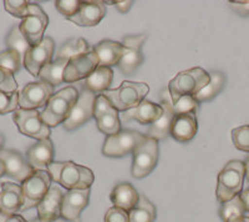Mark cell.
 Listing matches in <instances>:
<instances>
[{
	"mask_svg": "<svg viewBox=\"0 0 249 222\" xmlns=\"http://www.w3.org/2000/svg\"><path fill=\"white\" fill-rule=\"evenodd\" d=\"M48 172L53 181L66 190H85L91 188L95 176L90 168L77 165L74 161H53L48 166Z\"/></svg>",
	"mask_w": 249,
	"mask_h": 222,
	"instance_id": "1",
	"label": "cell"
},
{
	"mask_svg": "<svg viewBox=\"0 0 249 222\" xmlns=\"http://www.w3.org/2000/svg\"><path fill=\"white\" fill-rule=\"evenodd\" d=\"M79 92L72 86L64 88L62 90L57 92L49 99L48 104L45 105V109L43 112H40V116L43 119L44 123L49 128H55L59 124L64 123L72 110V108L76 104L79 99Z\"/></svg>",
	"mask_w": 249,
	"mask_h": 222,
	"instance_id": "2",
	"label": "cell"
},
{
	"mask_svg": "<svg viewBox=\"0 0 249 222\" xmlns=\"http://www.w3.org/2000/svg\"><path fill=\"white\" fill-rule=\"evenodd\" d=\"M244 177H246V167L243 161L232 160L226 164V166L218 174L217 190H215L218 203L224 204L232 200L233 197L241 195L243 190Z\"/></svg>",
	"mask_w": 249,
	"mask_h": 222,
	"instance_id": "3",
	"label": "cell"
},
{
	"mask_svg": "<svg viewBox=\"0 0 249 222\" xmlns=\"http://www.w3.org/2000/svg\"><path fill=\"white\" fill-rule=\"evenodd\" d=\"M148 92L150 88L146 83H136V81L126 80L122 81L117 89L107 90L102 95L107 97L111 105L117 111H127L141 104Z\"/></svg>",
	"mask_w": 249,
	"mask_h": 222,
	"instance_id": "4",
	"label": "cell"
},
{
	"mask_svg": "<svg viewBox=\"0 0 249 222\" xmlns=\"http://www.w3.org/2000/svg\"><path fill=\"white\" fill-rule=\"evenodd\" d=\"M210 74L202 68H193L178 73L170 83H168V92H170L172 103L179 96L183 95L198 94L202 89L210 83Z\"/></svg>",
	"mask_w": 249,
	"mask_h": 222,
	"instance_id": "5",
	"label": "cell"
},
{
	"mask_svg": "<svg viewBox=\"0 0 249 222\" xmlns=\"http://www.w3.org/2000/svg\"><path fill=\"white\" fill-rule=\"evenodd\" d=\"M132 176L142 179L152 172L159 161V141L152 137H146L132 152Z\"/></svg>",
	"mask_w": 249,
	"mask_h": 222,
	"instance_id": "6",
	"label": "cell"
},
{
	"mask_svg": "<svg viewBox=\"0 0 249 222\" xmlns=\"http://www.w3.org/2000/svg\"><path fill=\"white\" fill-rule=\"evenodd\" d=\"M49 24V17L36 3H30L28 17L20 23L19 29L30 46L39 45L44 40V33Z\"/></svg>",
	"mask_w": 249,
	"mask_h": 222,
	"instance_id": "7",
	"label": "cell"
},
{
	"mask_svg": "<svg viewBox=\"0 0 249 222\" xmlns=\"http://www.w3.org/2000/svg\"><path fill=\"white\" fill-rule=\"evenodd\" d=\"M147 135L139 131L122 130L119 134L107 136L102 146V154L108 157H122L133 152V150L144 141Z\"/></svg>",
	"mask_w": 249,
	"mask_h": 222,
	"instance_id": "8",
	"label": "cell"
},
{
	"mask_svg": "<svg viewBox=\"0 0 249 222\" xmlns=\"http://www.w3.org/2000/svg\"><path fill=\"white\" fill-rule=\"evenodd\" d=\"M51 176L46 170H35L30 177L21 184L24 195L23 210L39 205L51 187Z\"/></svg>",
	"mask_w": 249,
	"mask_h": 222,
	"instance_id": "9",
	"label": "cell"
},
{
	"mask_svg": "<svg viewBox=\"0 0 249 222\" xmlns=\"http://www.w3.org/2000/svg\"><path fill=\"white\" fill-rule=\"evenodd\" d=\"M13 120L17 124L20 132L25 135V136L33 137V139L37 140V141L39 140L49 139V136H50V128L44 123L37 110L18 109L17 111H14Z\"/></svg>",
	"mask_w": 249,
	"mask_h": 222,
	"instance_id": "10",
	"label": "cell"
},
{
	"mask_svg": "<svg viewBox=\"0 0 249 222\" xmlns=\"http://www.w3.org/2000/svg\"><path fill=\"white\" fill-rule=\"evenodd\" d=\"M147 39V35H128L124 37V54L119 63L120 72L124 75H132L143 63L142 46Z\"/></svg>",
	"mask_w": 249,
	"mask_h": 222,
	"instance_id": "11",
	"label": "cell"
},
{
	"mask_svg": "<svg viewBox=\"0 0 249 222\" xmlns=\"http://www.w3.org/2000/svg\"><path fill=\"white\" fill-rule=\"evenodd\" d=\"M54 95V86L45 81H34L24 86L19 92V109L36 110L48 104L49 99Z\"/></svg>",
	"mask_w": 249,
	"mask_h": 222,
	"instance_id": "12",
	"label": "cell"
},
{
	"mask_svg": "<svg viewBox=\"0 0 249 222\" xmlns=\"http://www.w3.org/2000/svg\"><path fill=\"white\" fill-rule=\"evenodd\" d=\"M93 117L96 119L99 130L107 136H112V135H116L120 131H122L119 111L111 105L107 97L104 95L96 96Z\"/></svg>",
	"mask_w": 249,
	"mask_h": 222,
	"instance_id": "13",
	"label": "cell"
},
{
	"mask_svg": "<svg viewBox=\"0 0 249 222\" xmlns=\"http://www.w3.org/2000/svg\"><path fill=\"white\" fill-rule=\"evenodd\" d=\"M55 43L50 37H44L39 45L30 46L24 56V66L33 76L39 77L41 69L51 63L54 56Z\"/></svg>",
	"mask_w": 249,
	"mask_h": 222,
	"instance_id": "14",
	"label": "cell"
},
{
	"mask_svg": "<svg viewBox=\"0 0 249 222\" xmlns=\"http://www.w3.org/2000/svg\"><path fill=\"white\" fill-rule=\"evenodd\" d=\"M95 101H96L95 94L82 89L76 104L71 110L70 116L62 123L64 129L68 131L76 130L77 128H80V126L88 123L89 120L92 119L93 112H95Z\"/></svg>",
	"mask_w": 249,
	"mask_h": 222,
	"instance_id": "15",
	"label": "cell"
},
{
	"mask_svg": "<svg viewBox=\"0 0 249 222\" xmlns=\"http://www.w3.org/2000/svg\"><path fill=\"white\" fill-rule=\"evenodd\" d=\"M97 68H99V57L93 50L71 57L65 69L64 83H75L79 80L88 79Z\"/></svg>",
	"mask_w": 249,
	"mask_h": 222,
	"instance_id": "16",
	"label": "cell"
},
{
	"mask_svg": "<svg viewBox=\"0 0 249 222\" xmlns=\"http://www.w3.org/2000/svg\"><path fill=\"white\" fill-rule=\"evenodd\" d=\"M91 188L69 190L64 194L61 206V217L68 222H80L82 210L89 205Z\"/></svg>",
	"mask_w": 249,
	"mask_h": 222,
	"instance_id": "17",
	"label": "cell"
},
{
	"mask_svg": "<svg viewBox=\"0 0 249 222\" xmlns=\"http://www.w3.org/2000/svg\"><path fill=\"white\" fill-rule=\"evenodd\" d=\"M0 161L4 164L5 175L14 179L18 183L23 184L35 171L24 159L23 155L15 150H4L3 148L0 151Z\"/></svg>",
	"mask_w": 249,
	"mask_h": 222,
	"instance_id": "18",
	"label": "cell"
},
{
	"mask_svg": "<svg viewBox=\"0 0 249 222\" xmlns=\"http://www.w3.org/2000/svg\"><path fill=\"white\" fill-rule=\"evenodd\" d=\"M26 161L34 170H45L54 161V144L50 139L39 140L26 151Z\"/></svg>",
	"mask_w": 249,
	"mask_h": 222,
	"instance_id": "19",
	"label": "cell"
},
{
	"mask_svg": "<svg viewBox=\"0 0 249 222\" xmlns=\"http://www.w3.org/2000/svg\"><path fill=\"white\" fill-rule=\"evenodd\" d=\"M198 130L196 112L175 115L170 135L178 143L186 144L193 139Z\"/></svg>",
	"mask_w": 249,
	"mask_h": 222,
	"instance_id": "20",
	"label": "cell"
},
{
	"mask_svg": "<svg viewBox=\"0 0 249 222\" xmlns=\"http://www.w3.org/2000/svg\"><path fill=\"white\" fill-rule=\"evenodd\" d=\"M24 207V195L21 186L3 183L0 191V214L17 215Z\"/></svg>",
	"mask_w": 249,
	"mask_h": 222,
	"instance_id": "21",
	"label": "cell"
},
{
	"mask_svg": "<svg viewBox=\"0 0 249 222\" xmlns=\"http://www.w3.org/2000/svg\"><path fill=\"white\" fill-rule=\"evenodd\" d=\"M64 194L57 186H51L43 201L37 205V219L41 221H55L61 217Z\"/></svg>",
	"mask_w": 249,
	"mask_h": 222,
	"instance_id": "22",
	"label": "cell"
},
{
	"mask_svg": "<svg viewBox=\"0 0 249 222\" xmlns=\"http://www.w3.org/2000/svg\"><path fill=\"white\" fill-rule=\"evenodd\" d=\"M105 15L106 5L104 1H82L79 12L69 20L79 26H95Z\"/></svg>",
	"mask_w": 249,
	"mask_h": 222,
	"instance_id": "23",
	"label": "cell"
},
{
	"mask_svg": "<svg viewBox=\"0 0 249 222\" xmlns=\"http://www.w3.org/2000/svg\"><path fill=\"white\" fill-rule=\"evenodd\" d=\"M163 112V108L160 104H155L152 101L143 100L141 104L136 108L130 109V110L124 111L122 114V121H130V120H136L142 125H152L156 120L159 119Z\"/></svg>",
	"mask_w": 249,
	"mask_h": 222,
	"instance_id": "24",
	"label": "cell"
},
{
	"mask_svg": "<svg viewBox=\"0 0 249 222\" xmlns=\"http://www.w3.org/2000/svg\"><path fill=\"white\" fill-rule=\"evenodd\" d=\"M93 52L99 57V66L111 68L119 65L124 54V45L112 40H102L93 48Z\"/></svg>",
	"mask_w": 249,
	"mask_h": 222,
	"instance_id": "25",
	"label": "cell"
},
{
	"mask_svg": "<svg viewBox=\"0 0 249 222\" xmlns=\"http://www.w3.org/2000/svg\"><path fill=\"white\" fill-rule=\"evenodd\" d=\"M110 199L115 207L130 212L139 203L140 194L131 184L121 183L113 187L112 192L110 194Z\"/></svg>",
	"mask_w": 249,
	"mask_h": 222,
	"instance_id": "26",
	"label": "cell"
},
{
	"mask_svg": "<svg viewBox=\"0 0 249 222\" xmlns=\"http://www.w3.org/2000/svg\"><path fill=\"white\" fill-rule=\"evenodd\" d=\"M162 108H163V112H162L161 116L156 120L155 123L151 125V128L148 129V137H152L156 139L157 141L159 140H163L170 135L171 132V126H172L173 117H175V111H173L172 105L168 100L164 99L162 101Z\"/></svg>",
	"mask_w": 249,
	"mask_h": 222,
	"instance_id": "27",
	"label": "cell"
},
{
	"mask_svg": "<svg viewBox=\"0 0 249 222\" xmlns=\"http://www.w3.org/2000/svg\"><path fill=\"white\" fill-rule=\"evenodd\" d=\"M112 79L113 73L110 68L99 66L88 79H85L82 89L89 90L93 94H101V92H107L110 85L112 84Z\"/></svg>",
	"mask_w": 249,
	"mask_h": 222,
	"instance_id": "28",
	"label": "cell"
},
{
	"mask_svg": "<svg viewBox=\"0 0 249 222\" xmlns=\"http://www.w3.org/2000/svg\"><path fill=\"white\" fill-rule=\"evenodd\" d=\"M68 64L69 59L56 57L54 61H51V63H49L48 65L41 69V72L39 74L40 80L53 86L60 85L64 81V74H65V69Z\"/></svg>",
	"mask_w": 249,
	"mask_h": 222,
	"instance_id": "29",
	"label": "cell"
},
{
	"mask_svg": "<svg viewBox=\"0 0 249 222\" xmlns=\"http://www.w3.org/2000/svg\"><path fill=\"white\" fill-rule=\"evenodd\" d=\"M130 222H155L156 207L150 200L143 195H140L137 205L128 212Z\"/></svg>",
	"mask_w": 249,
	"mask_h": 222,
	"instance_id": "30",
	"label": "cell"
},
{
	"mask_svg": "<svg viewBox=\"0 0 249 222\" xmlns=\"http://www.w3.org/2000/svg\"><path fill=\"white\" fill-rule=\"evenodd\" d=\"M211 79L210 83L207 84L198 94L195 95V99L199 103H206V101H210L213 97H215L218 95V92H221L222 89L224 88V84H226V76H224L222 73L214 72L212 74H210Z\"/></svg>",
	"mask_w": 249,
	"mask_h": 222,
	"instance_id": "31",
	"label": "cell"
},
{
	"mask_svg": "<svg viewBox=\"0 0 249 222\" xmlns=\"http://www.w3.org/2000/svg\"><path fill=\"white\" fill-rule=\"evenodd\" d=\"M93 49L89 45V43L82 37H72L60 46L56 57H65L70 60L77 55L85 54V53L92 52Z\"/></svg>",
	"mask_w": 249,
	"mask_h": 222,
	"instance_id": "32",
	"label": "cell"
},
{
	"mask_svg": "<svg viewBox=\"0 0 249 222\" xmlns=\"http://www.w3.org/2000/svg\"><path fill=\"white\" fill-rule=\"evenodd\" d=\"M244 214H246V208H244L239 195L233 197L230 201L222 204L221 208H219V216L223 222H228L230 220L242 217L244 216Z\"/></svg>",
	"mask_w": 249,
	"mask_h": 222,
	"instance_id": "33",
	"label": "cell"
},
{
	"mask_svg": "<svg viewBox=\"0 0 249 222\" xmlns=\"http://www.w3.org/2000/svg\"><path fill=\"white\" fill-rule=\"evenodd\" d=\"M6 45H8V49H13V50L19 53L21 57H23V60L26 52L30 48V44L26 41L24 35L21 34L19 26H14L12 29V32L9 33V35L6 37Z\"/></svg>",
	"mask_w": 249,
	"mask_h": 222,
	"instance_id": "34",
	"label": "cell"
},
{
	"mask_svg": "<svg viewBox=\"0 0 249 222\" xmlns=\"http://www.w3.org/2000/svg\"><path fill=\"white\" fill-rule=\"evenodd\" d=\"M23 64L24 60L21 55L13 49H6V50L0 53V66L9 70L13 74L19 72Z\"/></svg>",
	"mask_w": 249,
	"mask_h": 222,
	"instance_id": "35",
	"label": "cell"
},
{
	"mask_svg": "<svg viewBox=\"0 0 249 222\" xmlns=\"http://www.w3.org/2000/svg\"><path fill=\"white\" fill-rule=\"evenodd\" d=\"M173 111L176 115L178 114H187V112H196L197 108H198V101L195 99L192 95H183L179 96L172 104Z\"/></svg>",
	"mask_w": 249,
	"mask_h": 222,
	"instance_id": "36",
	"label": "cell"
},
{
	"mask_svg": "<svg viewBox=\"0 0 249 222\" xmlns=\"http://www.w3.org/2000/svg\"><path fill=\"white\" fill-rule=\"evenodd\" d=\"M231 135H232V141L235 148L249 154V125L233 129Z\"/></svg>",
	"mask_w": 249,
	"mask_h": 222,
	"instance_id": "37",
	"label": "cell"
},
{
	"mask_svg": "<svg viewBox=\"0 0 249 222\" xmlns=\"http://www.w3.org/2000/svg\"><path fill=\"white\" fill-rule=\"evenodd\" d=\"M29 5H30V3L25 1V0H18V1L5 0L4 1V8H5L6 12L9 14H12L13 17L20 18V19H24V18L28 17Z\"/></svg>",
	"mask_w": 249,
	"mask_h": 222,
	"instance_id": "38",
	"label": "cell"
},
{
	"mask_svg": "<svg viewBox=\"0 0 249 222\" xmlns=\"http://www.w3.org/2000/svg\"><path fill=\"white\" fill-rule=\"evenodd\" d=\"M18 106H19V92L6 94V92H0V115L17 111Z\"/></svg>",
	"mask_w": 249,
	"mask_h": 222,
	"instance_id": "39",
	"label": "cell"
},
{
	"mask_svg": "<svg viewBox=\"0 0 249 222\" xmlns=\"http://www.w3.org/2000/svg\"><path fill=\"white\" fill-rule=\"evenodd\" d=\"M18 90V84L13 73L0 66V92L6 94H14Z\"/></svg>",
	"mask_w": 249,
	"mask_h": 222,
	"instance_id": "40",
	"label": "cell"
},
{
	"mask_svg": "<svg viewBox=\"0 0 249 222\" xmlns=\"http://www.w3.org/2000/svg\"><path fill=\"white\" fill-rule=\"evenodd\" d=\"M81 3L82 1H79V0H57L55 1V6L60 14L65 15L69 19L79 12Z\"/></svg>",
	"mask_w": 249,
	"mask_h": 222,
	"instance_id": "41",
	"label": "cell"
},
{
	"mask_svg": "<svg viewBox=\"0 0 249 222\" xmlns=\"http://www.w3.org/2000/svg\"><path fill=\"white\" fill-rule=\"evenodd\" d=\"M105 222H130L128 212L113 206L105 214Z\"/></svg>",
	"mask_w": 249,
	"mask_h": 222,
	"instance_id": "42",
	"label": "cell"
},
{
	"mask_svg": "<svg viewBox=\"0 0 249 222\" xmlns=\"http://www.w3.org/2000/svg\"><path fill=\"white\" fill-rule=\"evenodd\" d=\"M112 4L117 8V10H119L120 13H122V14H124V13H127L128 10L131 9V6H132L133 1H131V0H126V1H121V0H119V1H112Z\"/></svg>",
	"mask_w": 249,
	"mask_h": 222,
	"instance_id": "43",
	"label": "cell"
},
{
	"mask_svg": "<svg viewBox=\"0 0 249 222\" xmlns=\"http://www.w3.org/2000/svg\"><path fill=\"white\" fill-rule=\"evenodd\" d=\"M0 222H28L21 215H3L0 214Z\"/></svg>",
	"mask_w": 249,
	"mask_h": 222,
	"instance_id": "44",
	"label": "cell"
},
{
	"mask_svg": "<svg viewBox=\"0 0 249 222\" xmlns=\"http://www.w3.org/2000/svg\"><path fill=\"white\" fill-rule=\"evenodd\" d=\"M239 196H241L242 203H243L244 208H246V212H249V188L242 191Z\"/></svg>",
	"mask_w": 249,
	"mask_h": 222,
	"instance_id": "45",
	"label": "cell"
},
{
	"mask_svg": "<svg viewBox=\"0 0 249 222\" xmlns=\"http://www.w3.org/2000/svg\"><path fill=\"white\" fill-rule=\"evenodd\" d=\"M228 222H249V217L248 216H242V217H238V219L230 220Z\"/></svg>",
	"mask_w": 249,
	"mask_h": 222,
	"instance_id": "46",
	"label": "cell"
},
{
	"mask_svg": "<svg viewBox=\"0 0 249 222\" xmlns=\"http://www.w3.org/2000/svg\"><path fill=\"white\" fill-rule=\"evenodd\" d=\"M244 167H246V179L248 180L249 183V156L247 157L246 163H244Z\"/></svg>",
	"mask_w": 249,
	"mask_h": 222,
	"instance_id": "47",
	"label": "cell"
},
{
	"mask_svg": "<svg viewBox=\"0 0 249 222\" xmlns=\"http://www.w3.org/2000/svg\"><path fill=\"white\" fill-rule=\"evenodd\" d=\"M30 222H68V221H66V220L62 219V217H60V219L55 220V221H41V220H39V219H37V217H36V219L31 220Z\"/></svg>",
	"mask_w": 249,
	"mask_h": 222,
	"instance_id": "48",
	"label": "cell"
},
{
	"mask_svg": "<svg viewBox=\"0 0 249 222\" xmlns=\"http://www.w3.org/2000/svg\"><path fill=\"white\" fill-rule=\"evenodd\" d=\"M5 175V167H4V164L0 161V177Z\"/></svg>",
	"mask_w": 249,
	"mask_h": 222,
	"instance_id": "49",
	"label": "cell"
},
{
	"mask_svg": "<svg viewBox=\"0 0 249 222\" xmlns=\"http://www.w3.org/2000/svg\"><path fill=\"white\" fill-rule=\"evenodd\" d=\"M4 141H5V139H4V136L1 134H0V151L3 150V146H4Z\"/></svg>",
	"mask_w": 249,
	"mask_h": 222,
	"instance_id": "50",
	"label": "cell"
},
{
	"mask_svg": "<svg viewBox=\"0 0 249 222\" xmlns=\"http://www.w3.org/2000/svg\"><path fill=\"white\" fill-rule=\"evenodd\" d=\"M247 5L249 6V0H247Z\"/></svg>",
	"mask_w": 249,
	"mask_h": 222,
	"instance_id": "51",
	"label": "cell"
}]
</instances>
